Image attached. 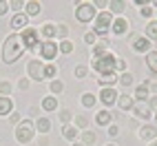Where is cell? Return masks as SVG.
Instances as JSON below:
<instances>
[{
	"mask_svg": "<svg viewBox=\"0 0 157 146\" xmlns=\"http://www.w3.org/2000/svg\"><path fill=\"white\" fill-rule=\"evenodd\" d=\"M0 47H2V60L7 62V64L18 62L20 58H22V53H25V44H22V40H20L18 33L7 36L5 44H0Z\"/></svg>",
	"mask_w": 157,
	"mask_h": 146,
	"instance_id": "cell-1",
	"label": "cell"
},
{
	"mask_svg": "<svg viewBox=\"0 0 157 146\" xmlns=\"http://www.w3.org/2000/svg\"><path fill=\"white\" fill-rule=\"evenodd\" d=\"M115 53H111V51H104L102 56H95L93 58V62H91V67H93V71L98 73V75L102 78V75H115Z\"/></svg>",
	"mask_w": 157,
	"mask_h": 146,
	"instance_id": "cell-2",
	"label": "cell"
},
{
	"mask_svg": "<svg viewBox=\"0 0 157 146\" xmlns=\"http://www.w3.org/2000/svg\"><path fill=\"white\" fill-rule=\"evenodd\" d=\"M33 135H36L33 122L22 120V122L18 124V129H16V142H18V144H29L31 140H33Z\"/></svg>",
	"mask_w": 157,
	"mask_h": 146,
	"instance_id": "cell-3",
	"label": "cell"
},
{
	"mask_svg": "<svg viewBox=\"0 0 157 146\" xmlns=\"http://www.w3.org/2000/svg\"><path fill=\"white\" fill-rule=\"evenodd\" d=\"M111 25H113V16L111 11H102L95 16V22H93V33L95 36H106L111 31Z\"/></svg>",
	"mask_w": 157,
	"mask_h": 146,
	"instance_id": "cell-4",
	"label": "cell"
},
{
	"mask_svg": "<svg viewBox=\"0 0 157 146\" xmlns=\"http://www.w3.org/2000/svg\"><path fill=\"white\" fill-rule=\"evenodd\" d=\"M20 40H22V44H25V51H33L40 44V31L36 27H27V29H22V33H20Z\"/></svg>",
	"mask_w": 157,
	"mask_h": 146,
	"instance_id": "cell-5",
	"label": "cell"
},
{
	"mask_svg": "<svg viewBox=\"0 0 157 146\" xmlns=\"http://www.w3.org/2000/svg\"><path fill=\"white\" fill-rule=\"evenodd\" d=\"M75 18L78 22H91V20H95V7L91 2H75Z\"/></svg>",
	"mask_w": 157,
	"mask_h": 146,
	"instance_id": "cell-6",
	"label": "cell"
},
{
	"mask_svg": "<svg viewBox=\"0 0 157 146\" xmlns=\"http://www.w3.org/2000/svg\"><path fill=\"white\" fill-rule=\"evenodd\" d=\"M128 42H131V47L137 51V53H148V51H151V40L146 38V36L133 33V36L128 38Z\"/></svg>",
	"mask_w": 157,
	"mask_h": 146,
	"instance_id": "cell-7",
	"label": "cell"
},
{
	"mask_svg": "<svg viewBox=\"0 0 157 146\" xmlns=\"http://www.w3.org/2000/svg\"><path fill=\"white\" fill-rule=\"evenodd\" d=\"M60 53V49H58V44L53 42V40H44L42 42V47H40V56H42L44 60H56V56Z\"/></svg>",
	"mask_w": 157,
	"mask_h": 146,
	"instance_id": "cell-8",
	"label": "cell"
},
{
	"mask_svg": "<svg viewBox=\"0 0 157 146\" xmlns=\"http://www.w3.org/2000/svg\"><path fill=\"white\" fill-rule=\"evenodd\" d=\"M27 71H29V78L31 80H36V82H40V80H44V64L42 62H38V60H29V64H27Z\"/></svg>",
	"mask_w": 157,
	"mask_h": 146,
	"instance_id": "cell-9",
	"label": "cell"
},
{
	"mask_svg": "<svg viewBox=\"0 0 157 146\" xmlns=\"http://www.w3.org/2000/svg\"><path fill=\"white\" fill-rule=\"evenodd\" d=\"M133 113H135V117H140V120H151L153 109H151L148 100H146V102H135L133 104Z\"/></svg>",
	"mask_w": 157,
	"mask_h": 146,
	"instance_id": "cell-10",
	"label": "cell"
},
{
	"mask_svg": "<svg viewBox=\"0 0 157 146\" xmlns=\"http://www.w3.org/2000/svg\"><path fill=\"white\" fill-rule=\"evenodd\" d=\"M117 91H115V86H106L100 91V102L104 104V106H113L115 102H117Z\"/></svg>",
	"mask_w": 157,
	"mask_h": 146,
	"instance_id": "cell-11",
	"label": "cell"
},
{
	"mask_svg": "<svg viewBox=\"0 0 157 146\" xmlns=\"http://www.w3.org/2000/svg\"><path fill=\"white\" fill-rule=\"evenodd\" d=\"M9 27H11L13 31L27 29V27H29V16H27V13H16V16L11 18V22H9Z\"/></svg>",
	"mask_w": 157,
	"mask_h": 146,
	"instance_id": "cell-12",
	"label": "cell"
},
{
	"mask_svg": "<svg viewBox=\"0 0 157 146\" xmlns=\"http://www.w3.org/2000/svg\"><path fill=\"white\" fill-rule=\"evenodd\" d=\"M111 31H113L115 36H124L128 31V20L122 18V16H117V18L113 20V25H111Z\"/></svg>",
	"mask_w": 157,
	"mask_h": 146,
	"instance_id": "cell-13",
	"label": "cell"
},
{
	"mask_svg": "<svg viewBox=\"0 0 157 146\" xmlns=\"http://www.w3.org/2000/svg\"><path fill=\"white\" fill-rule=\"evenodd\" d=\"M140 137L144 142H153L157 137V126H155V124H144V126L140 129Z\"/></svg>",
	"mask_w": 157,
	"mask_h": 146,
	"instance_id": "cell-14",
	"label": "cell"
},
{
	"mask_svg": "<svg viewBox=\"0 0 157 146\" xmlns=\"http://www.w3.org/2000/svg\"><path fill=\"white\" fill-rule=\"evenodd\" d=\"M11 113H13V100L0 95V115H2V117H9Z\"/></svg>",
	"mask_w": 157,
	"mask_h": 146,
	"instance_id": "cell-15",
	"label": "cell"
},
{
	"mask_svg": "<svg viewBox=\"0 0 157 146\" xmlns=\"http://www.w3.org/2000/svg\"><path fill=\"white\" fill-rule=\"evenodd\" d=\"M40 33H42V38H47V40H53L58 36V25H53V22L40 25Z\"/></svg>",
	"mask_w": 157,
	"mask_h": 146,
	"instance_id": "cell-16",
	"label": "cell"
},
{
	"mask_svg": "<svg viewBox=\"0 0 157 146\" xmlns=\"http://www.w3.org/2000/svg\"><path fill=\"white\" fill-rule=\"evenodd\" d=\"M135 102H146V100H148L151 98V91H148V84H146V82H144V84H140L137 89H135Z\"/></svg>",
	"mask_w": 157,
	"mask_h": 146,
	"instance_id": "cell-17",
	"label": "cell"
},
{
	"mask_svg": "<svg viewBox=\"0 0 157 146\" xmlns=\"http://www.w3.org/2000/svg\"><path fill=\"white\" fill-rule=\"evenodd\" d=\"M111 122H113V115L106 109L98 111V115H95V124H98V126H111Z\"/></svg>",
	"mask_w": 157,
	"mask_h": 146,
	"instance_id": "cell-18",
	"label": "cell"
},
{
	"mask_svg": "<svg viewBox=\"0 0 157 146\" xmlns=\"http://www.w3.org/2000/svg\"><path fill=\"white\" fill-rule=\"evenodd\" d=\"M133 104H135V98L128 95V93H124V95L117 98V106H120L122 111H131V109H133Z\"/></svg>",
	"mask_w": 157,
	"mask_h": 146,
	"instance_id": "cell-19",
	"label": "cell"
},
{
	"mask_svg": "<svg viewBox=\"0 0 157 146\" xmlns=\"http://www.w3.org/2000/svg\"><path fill=\"white\" fill-rule=\"evenodd\" d=\"M36 129H38V133H49L51 131V120L47 117V115H40L38 120H36Z\"/></svg>",
	"mask_w": 157,
	"mask_h": 146,
	"instance_id": "cell-20",
	"label": "cell"
},
{
	"mask_svg": "<svg viewBox=\"0 0 157 146\" xmlns=\"http://www.w3.org/2000/svg\"><path fill=\"white\" fill-rule=\"evenodd\" d=\"M124 9H126V2H124V0H111V2H109V11H111V16H120Z\"/></svg>",
	"mask_w": 157,
	"mask_h": 146,
	"instance_id": "cell-21",
	"label": "cell"
},
{
	"mask_svg": "<svg viewBox=\"0 0 157 146\" xmlns=\"http://www.w3.org/2000/svg\"><path fill=\"white\" fill-rule=\"evenodd\" d=\"M146 67L151 73H157V51H148L146 53Z\"/></svg>",
	"mask_w": 157,
	"mask_h": 146,
	"instance_id": "cell-22",
	"label": "cell"
},
{
	"mask_svg": "<svg viewBox=\"0 0 157 146\" xmlns=\"http://www.w3.org/2000/svg\"><path fill=\"white\" fill-rule=\"evenodd\" d=\"M146 38H148L151 42L157 40V20H151V22L146 25Z\"/></svg>",
	"mask_w": 157,
	"mask_h": 146,
	"instance_id": "cell-23",
	"label": "cell"
},
{
	"mask_svg": "<svg viewBox=\"0 0 157 146\" xmlns=\"http://www.w3.org/2000/svg\"><path fill=\"white\" fill-rule=\"evenodd\" d=\"M80 100H82V106H84V109H93V106H95V102H98L93 93H82Z\"/></svg>",
	"mask_w": 157,
	"mask_h": 146,
	"instance_id": "cell-24",
	"label": "cell"
},
{
	"mask_svg": "<svg viewBox=\"0 0 157 146\" xmlns=\"http://www.w3.org/2000/svg\"><path fill=\"white\" fill-rule=\"evenodd\" d=\"M62 135H64L67 140L75 142V140H78V129H75V126H71V124H67V126H62Z\"/></svg>",
	"mask_w": 157,
	"mask_h": 146,
	"instance_id": "cell-25",
	"label": "cell"
},
{
	"mask_svg": "<svg viewBox=\"0 0 157 146\" xmlns=\"http://www.w3.org/2000/svg\"><path fill=\"white\" fill-rule=\"evenodd\" d=\"M95 142H98V135L93 131H82V144H84V146H91Z\"/></svg>",
	"mask_w": 157,
	"mask_h": 146,
	"instance_id": "cell-26",
	"label": "cell"
},
{
	"mask_svg": "<svg viewBox=\"0 0 157 146\" xmlns=\"http://www.w3.org/2000/svg\"><path fill=\"white\" fill-rule=\"evenodd\" d=\"M25 7H27V16H38V13H40V9H42V5L36 2V0H31V2H25Z\"/></svg>",
	"mask_w": 157,
	"mask_h": 146,
	"instance_id": "cell-27",
	"label": "cell"
},
{
	"mask_svg": "<svg viewBox=\"0 0 157 146\" xmlns=\"http://www.w3.org/2000/svg\"><path fill=\"white\" fill-rule=\"evenodd\" d=\"M42 109H44V111H56V109H58V100H56L53 95L42 98Z\"/></svg>",
	"mask_w": 157,
	"mask_h": 146,
	"instance_id": "cell-28",
	"label": "cell"
},
{
	"mask_svg": "<svg viewBox=\"0 0 157 146\" xmlns=\"http://www.w3.org/2000/svg\"><path fill=\"white\" fill-rule=\"evenodd\" d=\"M117 80H120L117 75H102V78H100L98 82H100V84H102L104 89H106V86H113V84H115Z\"/></svg>",
	"mask_w": 157,
	"mask_h": 146,
	"instance_id": "cell-29",
	"label": "cell"
},
{
	"mask_svg": "<svg viewBox=\"0 0 157 146\" xmlns=\"http://www.w3.org/2000/svg\"><path fill=\"white\" fill-rule=\"evenodd\" d=\"M71 120H73V113H71L69 109H62V111H60V122H62V126L71 124Z\"/></svg>",
	"mask_w": 157,
	"mask_h": 146,
	"instance_id": "cell-30",
	"label": "cell"
},
{
	"mask_svg": "<svg viewBox=\"0 0 157 146\" xmlns=\"http://www.w3.org/2000/svg\"><path fill=\"white\" fill-rule=\"evenodd\" d=\"M49 89H51V93H53V95H58V93H62V91H64V84H62L60 80H51Z\"/></svg>",
	"mask_w": 157,
	"mask_h": 146,
	"instance_id": "cell-31",
	"label": "cell"
},
{
	"mask_svg": "<svg viewBox=\"0 0 157 146\" xmlns=\"http://www.w3.org/2000/svg\"><path fill=\"white\" fill-rule=\"evenodd\" d=\"M42 73H44V78H47V80H53V78H56V73H58V67H56V64H47Z\"/></svg>",
	"mask_w": 157,
	"mask_h": 146,
	"instance_id": "cell-32",
	"label": "cell"
},
{
	"mask_svg": "<svg viewBox=\"0 0 157 146\" xmlns=\"http://www.w3.org/2000/svg\"><path fill=\"white\" fill-rule=\"evenodd\" d=\"M0 95H5V98L11 95V82H7V80L0 82Z\"/></svg>",
	"mask_w": 157,
	"mask_h": 146,
	"instance_id": "cell-33",
	"label": "cell"
},
{
	"mask_svg": "<svg viewBox=\"0 0 157 146\" xmlns=\"http://www.w3.org/2000/svg\"><path fill=\"white\" fill-rule=\"evenodd\" d=\"M58 49L62 51V53H73V42L71 40H62V42L58 44Z\"/></svg>",
	"mask_w": 157,
	"mask_h": 146,
	"instance_id": "cell-34",
	"label": "cell"
},
{
	"mask_svg": "<svg viewBox=\"0 0 157 146\" xmlns=\"http://www.w3.org/2000/svg\"><path fill=\"white\" fill-rule=\"evenodd\" d=\"M73 120H75V129H84V131H86V126H89V120H86L84 115H75Z\"/></svg>",
	"mask_w": 157,
	"mask_h": 146,
	"instance_id": "cell-35",
	"label": "cell"
},
{
	"mask_svg": "<svg viewBox=\"0 0 157 146\" xmlns=\"http://www.w3.org/2000/svg\"><path fill=\"white\" fill-rule=\"evenodd\" d=\"M86 73H89V69H86L84 64H78V67H75V78H78V80H84Z\"/></svg>",
	"mask_w": 157,
	"mask_h": 146,
	"instance_id": "cell-36",
	"label": "cell"
},
{
	"mask_svg": "<svg viewBox=\"0 0 157 146\" xmlns=\"http://www.w3.org/2000/svg\"><path fill=\"white\" fill-rule=\"evenodd\" d=\"M120 84H124V86H131V84H133V75H131L128 71L120 75Z\"/></svg>",
	"mask_w": 157,
	"mask_h": 146,
	"instance_id": "cell-37",
	"label": "cell"
},
{
	"mask_svg": "<svg viewBox=\"0 0 157 146\" xmlns=\"http://www.w3.org/2000/svg\"><path fill=\"white\" fill-rule=\"evenodd\" d=\"M58 36L62 38V40H69V27L62 22V25H58Z\"/></svg>",
	"mask_w": 157,
	"mask_h": 146,
	"instance_id": "cell-38",
	"label": "cell"
},
{
	"mask_svg": "<svg viewBox=\"0 0 157 146\" xmlns=\"http://www.w3.org/2000/svg\"><path fill=\"white\" fill-rule=\"evenodd\" d=\"M106 135H109V137H117V135H120L117 124H111V126H109V131H106Z\"/></svg>",
	"mask_w": 157,
	"mask_h": 146,
	"instance_id": "cell-39",
	"label": "cell"
},
{
	"mask_svg": "<svg viewBox=\"0 0 157 146\" xmlns=\"http://www.w3.org/2000/svg\"><path fill=\"white\" fill-rule=\"evenodd\" d=\"M115 71H122V73H126V60H117V62H115Z\"/></svg>",
	"mask_w": 157,
	"mask_h": 146,
	"instance_id": "cell-40",
	"label": "cell"
},
{
	"mask_svg": "<svg viewBox=\"0 0 157 146\" xmlns=\"http://www.w3.org/2000/svg\"><path fill=\"white\" fill-rule=\"evenodd\" d=\"M148 104H151V109H153V115H157V95H151L148 98Z\"/></svg>",
	"mask_w": 157,
	"mask_h": 146,
	"instance_id": "cell-41",
	"label": "cell"
},
{
	"mask_svg": "<svg viewBox=\"0 0 157 146\" xmlns=\"http://www.w3.org/2000/svg\"><path fill=\"white\" fill-rule=\"evenodd\" d=\"M140 13H142L144 18H151V16H153V7H151V5H146V7H142V11H140Z\"/></svg>",
	"mask_w": 157,
	"mask_h": 146,
	"instance_id": "cell-42",
	"label": "cell"
},
{
	"mask_svg": "<svg viewBox=\"0 0 157 146\" xmlns=\"http://www.w3.org/2000/svg\"><path fill=\"white\" fill-rule=\"evenodd\" d=\"M9 122H11V124H20V122H22V120H20V113H18V111H13L11 115H9Z\"/></svg>",
	"mask_w": 157,
	"mask_h": 146,
	"instance_id": "cell-43",
	"label": "cell"
},
{
	"mask_svg": "<svg viewBox=\"0 0 157 146\" xmlns=\"http://www.w3.org/2000/svg\"><path fill=\"white\" fill-rule=\"evenodd\" d=\"M95 38H98V36L91 31V33H86V36H84V42H86V44H95Z\"/></svg>",
	"mask_w": 157,
	"mask_h": 146,
	"instance_id": "cell-44",
	"label": "cell"
},
{
	"mask_svg": "<svg viewBox=\"0 0 157 146\" xmlns=\"http://www.w3.org/2000/svg\"><path fill=\"white\" fill-rule=\"evenodd\" d=\"M9 7L18 11V9H22V7H25V2H22V0H13V2H9Z\"/></svg>",
	"mask_w": 157,
	"mask_h": 146,
	"instance_id": "cell-45",
	"label": "cell"
},
{
	"mask_svg": "<svg viewBox=\"0 0 157 146\" xmlns=\"http://www.w3.org/2000/svg\"><path fill=\"white\" fill-rule=\"evenodd\" d=\"M9 9V2H5V0H0V16H5Z\"/></svg>",
	"mask_w": 157,
	"mask_h": 146,
	"instance_id": "cell-46",
	"label": "cell"
},
{
	"mask_svg": "<svg viewBox=\"0 0 157 146\" xmlns=\"http://www.w3.org/2000/svg\"><path fill=\"white\" fill-rule=\"evenodd\" d=\"M29 89V80H20V91H27Z\"/></svg>",
	"mask_w": 157,
	"mask_h": 146,
	"instance_id": "cell-47",
	"label": "cell"
},
{
	"mask_svg": "<svg viewBox=\"0 0 157 146\" xmlns=\"http://www.w3.org/2000/svg\"><path fill=\"white\" fill-rule=\"evenodd\" d=\"M71 146H84V144H82V142H73Z\"/></svg>",
	"mask_w": 157,
	"mask_h": 146,
	"instance_id": "cell-48",
	"label": "cell"
},
{
	"mask_svg": "<svg viewBox=\"0 0 157 146\" xmlns=\"http://www.w3.org/2000/svg\"><path fill=\"white\" fill-rule=\"evenodd\" d=\"M148 146H157V140H153V142H151V144H148Z\"/></svg>",
	"mask_w": 157,
	"mask_h": 146,
	"instance_id": "cell-49",
	"label": "cell"
},
{
	"mask_svg": "<svg viewBox=\"0 0 157 146\" xmlns=\"http://www.w3.org/2000/svg\"><path fill=\"white\" fill-rule=\"evenodd\" d=\"M106 146H117V144H106Z\"/></svg>",
	"mask_w": 157,
	"mask_h": 146,
	"instance_id": "cell-50",
	"label": "cell"
},
{
	"mask_svg": "<svg viewBox=\"0 0 157 146\" xmlns=\"http://www.w3.org/2000/svg\"><path fill=\"white\" fill-rule=\"evenodd\" d=\"M151 7H157V2H153V5H151Z\"/></svg>",
	"mask_w": 157,
	"mask_h": 146,
	"instance_id": "cell-51",
	"label": "cell"
}]
</instances>
